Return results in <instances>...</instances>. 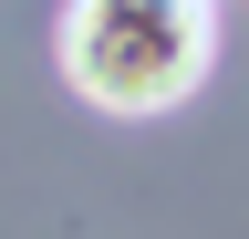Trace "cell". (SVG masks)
Wrapping results in <instances>:
<instances>
[{"instance_id": "6da1fadb", "label": "cell", "mask_w": 249, "mask_h": 239, "mask_svg": "<svg viewBox=\"0 0 249 239\" xmlns=\"http://www.w3.org/2000/svg\"><path fill=\"white\" fill-rule=\"evenodd\" d=\"M208 0H73L62 11V83L104 114H166L208 73Z\"/></svg>"}]
</instances>
